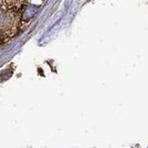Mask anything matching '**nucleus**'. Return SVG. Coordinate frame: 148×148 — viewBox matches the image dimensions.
Here are the masks:
<instances>
[{"instance_id":"f257e3e1","label":"nucleus","mask_w":148,"mask_h":148,"mask_svg":"<svg viewBox=\"0 0 148 148\" xmlns=\"http://www.w3.org/2000/svg\"><path fill=\"white\" fill-rule=\"evenodd\" d=\"M39 10V6L36 4L29 3L23 8L21 14V18L22 21H31L32 18L34 17V15L37 13V11Z\"/></svg>"},{"instance_id":"f03ea898","label":"nucleus","mask_w":148,"mask_h":148,"mask_svg":"<svg viewBox=\"0 0 148 148\" xmlns=\"http://www.w3.org/2000/svg\"><path fill=\"white\" fill-rule=\"evenodd\" d=\"M14 18L10 13L0 8V29H8L13 25Z\"/></svg>"},{"instance_id":"7ed1b4c3","label":"nucleus","mask_w":148,"mask_h":148,"mask_svg":"<svg viewBox=\"0 0 148 148\" xmlns=\"http://www.w3.org/2000/svg\"><path fill=\"white\" fill-rule=\"evenodd\" d=\"M12 75V71L9 69H4V71H0V79H2V80H7V79L10 78Z\"/></svg>"},{"instance_id":"20e7f679","label":"nucleus","mask_w":148,"mask_h":148,"mask_svg":"<svg viewBox=\"0 0 148 148\" xmlns=\"http://www.w3.org/2000/svg\"><path fill=\"white\" fill-rule=\"evenodd\" d=\"M0 37H1V36H0Z\"/></svg>"}]
</instances>
